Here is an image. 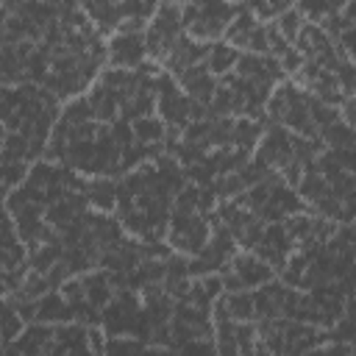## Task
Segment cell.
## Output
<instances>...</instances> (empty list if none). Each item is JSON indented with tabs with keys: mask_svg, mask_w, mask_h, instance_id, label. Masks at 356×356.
<instances>
[{
	"mask_svg": "<svg viewBox=\"0 0 356 356\" xmlns=\"http://www.w3.org/2000/svg\"><path fill=\"white\" fill-rule=\"evenodd\" d=\"M86 200L95 211H111L117 206V184L108 175H97L95 181L86 184Z\"/></svg>",
	"mask_w": 356,
	"mask_h": 356,
	"instance_id": "cell-5",
	"label": "cell"
},
{
	"mask_svg": "<svg viewBox=\"0 0 356 356\" xmlns=\"http://www.w3.org/2000/svg\"><path fill=\"white\" fill-rule=\"evenodd\" d=\"M36 320L53 323V325L70 323V320H75V306H72L64 295L47 292V295H42V298H36Z\"/></svg>",
	"mask_w": 356,
	"mask_h": 356,
	"instance_id": "cell-3",
	"label": "cell"
},
{
	"mask_svg": "<svg viewBox=\"0 0 356 356\" xmlns=\"http://www.w3.org/2000/svg\"><path fill=\"white\" fill-rule=\"evenodd\" d=\"M147 56L145 33H114L108 39V61L111 67L136 70Z\"/></svg>",
	"mask_w": 356,
	"mask_h": 356,
	"instance_id": "cell-1",
	"label": "cell"
},
{
	"mask_svg": "<svg viewBox=\"0 0 356 356\" xmlns=\"http://www.w3.org/2000/svg\"><path fill=\"white\" fill-rule=\"evenodd\" d=\"M331 150H334V159L339 161V167L356 175V145H350V147H331Z\"/></svg>",
	"mask_w": 356,
	"mask_h": 356,
	"instance_id": "cell-18",
	"label": "cell"
},
{
	"mask_svg": "<svg viewBox=\"0 0 356 356\" xmlns=\"http://www.w3.org/2000/svg\"><path fill=\"white\" fill-rule=\"evenodd\" d=\"M22 314L17 312V306H14V300L6 295V312H3V342L6 345H11L19 334H22Z\"/></svg>",
	"mask_w": 356,
	"mask_h": 356,
	"instance_id": "cell-13",
	"label": "cell"
},
{
	"mask_svg": "<svg viewBox=\"0 0 356 356\" xmlns=\"http://www.w3.org/2000/svg\"><path fill=\"white\" fill-rule=\"evenodd\" d=\"M314 222H317V217H312V214H306V211H295V214H286V217H284V228L289 231V236H292L295 242H303L306 236H312Z\"/></svg>",
	"mask_w": 356,
	"mask_h": 356,
	"instance_id": "cell-12",
	"label": "cell"
},
{
	"mask_svg": "<svg viewBox=\"0 0 356 356\" xmlns=\"http://www.w3.org/2000/svg\"><path fill=\"white\" fill-rule=\"evenodd\" d=\"M231 270L245 281L248 289H256V286H261V284H267V281L273 278V267H270L261 256H256L253 250L236 253V256L231 259Z\"/></svg>",
	"mask_w": 356,
	"mask_h": 356,
	"instance_id": "cell-2",
	"label": "cell"
},
{
	"mask_svg": "<svg viewBox=\"0 0 356 356\" xmlns=\"http://www.w3.org/2000/svg\"><path fill=\"white\" fill-rule=\"evenodd\" d=\"M248 50H250V53H270V39H267V25H264V22L253 31V36H250V42H248Z\"/></svg>",
	"mask_w": 356,
	"mask_h": 356,
	"instance_id": "cell-19",
	"label": "cell"
},
{
	"mask_svg": "<svg viewBox=\"0 0 356 356\" xmlns=\"http://www.w3.org/2000/svg\"><path fill=\"white\" fill-rule=\"evenodd\" d=\"M61 120L72 122V125H81V122H89L95 120V106L89 97H72L64 108H61Z\"/></svg>",
	"mask_w": 356,
	"mask_h": 356,
	"instance_id": "cell-11",
	"label": "cell"
},
{
	"mask_svg": "<svg viewBox=\"0 0 356 356\" xmlns=\"http://www.w3.org/2000/svg\"><path fill=\"white\" fill-rule=\"evenodd\" d=\"M134 134H136V142H145V145H153V142H164V134H167V122H164V120H156L153 114H147V117H139V120H134Z\"/></svg>",
	"mask_w": 356,
	"mask_h": 356,
	"instance_id": "cell-8",
	"label": "cell"
},
{
	"mask_svg": "<svg viewBox=\"0 0 356 356\" xmlns=\"http://www.w3.org/2000/svg\"><path fill=\"white\" fill-rule=\"evenodd\" d=\"M320 136L325 139L328 147H350V145H356V128L350 122H345L342 117L334 120L331 125L320 128Z\"/></svg>",
	"mask_w": 356,
	"mask_h": 356,
	"instance_id": "cell-7",
	"label": "cell"
},
{
	"mask_svg": "<svg viewBox=\"0 0 356 356\" xmlns=\"http://www.w3.org/2000/svg\"><path fill=\"white\" fill-rule=\"evenodd\" d=\"M278 31L284 33V39L286 42H292L295 44V39H298V33H300V28H303V14L298 11V8H286L284 14H278Z\"/></svg>",
	"mask_w": 356,
	"mask_h": 356,
	"instance_id": "cell-14",
	"label": "cell"
},
{
	"mask_svg": "<svg viewBox=\"0 0 356 356\" xmlns=\"http://www.w3.org/2000/svg\"><path fill=\"white\" fill-rule=\"evenodd\" d=\"M231 317L234 320H256V306H253V292L239 289V292H222Z\"/></svg>",
	"mask_w": 356,
	"mask_h": 356,
	"instance_id": "cell-9",
	"label": "cell"
},
{
	"mask_svg": "<svg viewBox=\"0 0 356 356\" xmlns=\"http://www.w3.org/2000/svg\"><path fill=\"white\" fill-rule=\"evenodd\" d=\"M261 22H259V17L250 11V8H239V14L228 22V28H225V42H231L234 47H245L248 50V42H250V36H253V31L259 28Z\"/></svg>",
	"mask_w": 356,
	"mask_h": 356,
	"instance_id": "cell-4",
	"label": "cell"
},
{
	"mask_svg": "<svg viewBox=\"0 0 356 356\" xmlns=\"http://www.w3.org/2000/svg\"><path fill=\"white\" fill-rule=\"evenodd\" d=\"M298 11H300L303 17H312L314 22H317V19H325L328 14H334L331 0H298Z\"/></svg>",
	"mask_w": 356,
	"mask_h": 356,
	"instance_id": "cell-17",
	"label": "cell"
},
{
	"mask_svg": "<svg viewBox=\"0 0 356 356\" xmlns=\"http://www.w3.org/2000/svg\"><path fill=\"white\" fill-rule=\"evenodd\" d=\"M28 167H25V161H3V186H6V195L17 186V184H25V178H28Z\"/></svg>",
	"mask_w": 356,
	"mask_h": 356,
	"instance_id": "cell-16",
	"label": "cell"
},
{
	"mask_svg": "<svg viewBox=\"0 0 356 356\" xmlns=\"http://www.w3.org/2000/svg\"><path fill=\"white\" fill-rule=\"evenodd\" d=\"M236 61H239V50L231 42H211L206 64H209V70L214 75H225L231 67H236Z\"/></svg>",
	"mask_w": 356,
	"mask_h": 356,
	"instance_id": "cell-6",
	"label": "cell"
},
{
	"mask_svg": "<svg viewBox=\"0 0 356 356\" xmlns=\"http://www.w3.org/2000/svg\"><path fill=\"white\" fill-rule=\"evenodd\" d=\"M261 139V125L242 117L234 122V147H242V150H253Z\"/></svg>",
	"mask_w": 356,
	"mask_h": 356,
	"instance_id": "cell-10",
	"label": "cell"
},
{
	"mask_svg": "<svg viewBox=\"0 0 356 356\" xmlns=\"http://www.w3.org/2000/svg\"><path fill=\"white\" fill-rule=\"evenodd\" d=\"M337 81H339V89L348 95V97H356V61H350L348 56L339 61L337 67Z\"/></svg>",
	"mask_w": 356,
	"mask_h": 356,
	"instance_id": "cell-15",
	"label": "cell"
}]
</instances>
